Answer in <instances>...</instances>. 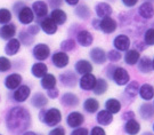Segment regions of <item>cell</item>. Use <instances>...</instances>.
Instances as JSON below:
<instances>
[{
	"label": "cell",
	"mask_w": 154,
	"mask_h": 135,
	"mask_svg": "<svg viewBox=\"0 0 154 135\" xmlns=\"http://www.w3.org/2000/svg\"><path fill=\"white\" fill-rule=\"evenodd\" d=\"M6 126L11 135H21L31 126V115L26 108L14 107L7 113Z\"/></svg>",
	"instance_id": "1"
},
{
	"label": "cell",
	"mask_w": 154,
	"mask_h": 135,
	"mask_svg": "<svg viewBox=\"0 0 154 135\" xmlns=\"http://www.w3.org/2000/svg\"><path fill=\"white\" fill-rule=\"evenodd\" d=\"M39 119L48 127H55L62 121V112L57 108H50L48 110H41L39 112Z\"/></svg>",
	"instance_id": "2"
},
{
	"label": "cell",
	"mask_w": 154,
	"mask_h": 135,
	"mask_svg": "<svg viewBox=\"0 0 154 135\" xmlns=\"http://www.w3.org/2000/svg\"><path fill=\"white\" fill-rule=\"evenodd\" d=\"M112 80L118 86H125V85L129 83L130 76H129V72L127 71L126 69H123L121 67H116L114 71L112 73Z\"/></svg>",
	"instance_id": "3"
},
{
	"label": "cell",
	"mask_w": 154,
	"mask_h": 135,
	"mask_svg": "<svg viewBox=\"0 0 154 135\" xmlns=\"http://www.w3.org/2000/svg\"><path fill=\"white\" fill-rule=\"evenodd\" d=\"M85 116L79 111H72L67 115L66 117V124L71 128H77L80 127L85 123Z\"/></svg>",
	"instance_id": "4"
},
{
	"label": "cell",
	"mask_w": 154,
	"mask_h": 135,
	"mask_svg": "<svg viewBox=\"0 0 154 135\" xmlns=\"http://www.w3.org/2000/svg\"><path fill=\"white\" fill-rule=\"evenodd\" d=\"M116 28H118L116 21L113 20L111 16L104 17V18H102V21H99V31L106 34L113 33L116 30Z\"/></svg>",
	"instance_id": "5"
},
{
	"label": "cell",
	"mask_w": 154,
	"mask_h": 135,
	"mask_svg": "<svg viewBox=\"0 0 154 135\" xmlns=\"http://www.w3.org/2000/svg\"><path fill=\"white\" fill-rule=\"evenodd\" d=\"M60 81H61L64 87L73 88V87H75L78 81L77 74L73 71H71V70H67V71L60 74Z\"/></svg>",
	"instance_id": "6"
},
{
	"label": "cell",
	"mask_w": 154,
	"mask_h": 135,
	"mask_svg": "<svg viewBox=\"0 0 154 135\" xmlns=\"http://www.w3.org/2000/svg\"><path fill=\"white\" fill-rule=\"evenodd\" d=\"M32 54L34 58H37L38 61H45L47 60L50 55V48L46 44H38L34 46L32 51Z\"/></svg>",
	"instance_id": "7"
},
{
	"label": "cell",
	"mask_w": 154,
	"mask_h": 135,
	"mask_svg": "<svg viewBox=\"0 0 154 135\" xmlns=\"http://www.w3.org/2000/svg\"><path fill=\"white\" fill-rule=\"evenodd\" d=\"M51 62L57 69H63L67 67V64L70 62V57L66 54V52H56L51 57Z\"/></svg>",
	"instance_id": "8"
},
{
	"label": "cell",
	"mask_w": 154,
	"mask_h": 135,
	"mask_svg": "<svg viewBox=\"0 0 154 135\" xmlns=\"http://www.w3.org/2000/svg\"><path fill=\"white\" fill-rule=\"evenodd\" d=\"M30 94H31V89H30L29 86H26V85H20L15 89V92H14L13 99L16 102H18V103H22V102H25L28 100Z\"/></svg>",
	"instance_id": "9"
},
{
	"label": "cell",
	"mask_w": 154,
	"mask_h": 135,
	"mask_svg": "<svg viewBox=\"0 0 154 135\" xmlns=\"http://www.w3.org/2000/svg\"><path fill=\"white\" fill-rule=\"evenodd\" d=\"M89 56H90V60L93 61L95 64H104L107 60V56H106V53L103 48L100 47H95V48H91L90 52H89Z\"/></svg>",
	"instance_id": "10"
},
{
	"label": "cell",
	"mask_w": 154,
	"mask_h": 135,
	"mask_svg": "<svg viewBox=\"0 0 154 135\" xmlns=\"http://www.w3.org/2000/svg\"><path fill=\"white\" fill-rule=\"evenodd\" d=\"M96 80L97 78L91 72L82 74V77L79 80V86L82 90H93V88L96 85Z\"/></svg>",
	"instance_id": "11"
},
{
	"label": "cell",
	"mask_w": 154,
	"mask_h": 135,
	"mask_svg": "<svg viewBox=\"0 0 154 135\" xmlns=\"http://www.w3.org/2000/svg\"><path fill=\"white\" fill-rule=\"evenodd\" d=\"M113 46L118 51L126 52L130 47V39H129V37L127 34H119L113 40Z\"/></svg>",
	"instance_id": "12"
},
{
	"label": "cell",
	"mask_w": 154,
	"mask_h": 135,
	"mask_svg": "<svg viewBox=\"0 0 154 135\" xmlns=\"http://www.w3.org/2000/svg\"><path fill=\"white\" fill-rule=\"evenodd\" d=\"M138 115L144 120H151L152 118H154V104L142 103L138 107Z\"/></svg>",
	"instance_id": "13"
},
{
	"label": "cell",
	"mask_w": 154,
	"mask_h": 135,
	"mask_svg": "<svg viewBox=\"0 0 154 135\" xmlns=\"http://www.w3.org/2000/svg\"><path fill=\"white\" fill-rule=\"evenodd\" d=\"M61 103L62 105H64L66 108H73V107H78L79 103H80V100L74 93H71V92H67V93H64L63 95L61 96Z\"/></svg>",
	"instance_id": "14"
},
{
	"label": "cell",
	"mask_w": 154,
	"mask_h": 135,
	"mask_svg": "<svg viewBox=\"0 0 154 135\" xmlns=\"http://www.w3.org/2000/svg\"><path fill=\"white\" fill-rule=\"evenodd\" d=\"M21 84H22V76L18 73H11L5 79V87L9 90L16 89Z\"/></svg>",
	"instance_id": "15"
},
{
	"label": "cell",
	"mask_w": 154,
	"mask_h": 135,
	"mask_svg": "<svg viewBox=\"0 0 154 135\" xmlns=\"http://www.w3.org/2000/svg\"><path fill=\"white\" fill-rule=\"evenodd\" d=\"M34 20V13L30 7L24 6L18 11V21L22 24H30Z\"/></svg>",
	"instance_id": "16"
},
{
	"label": "cell",
	"mask_w": 154,
	"mask_h": 135,
	"mask_svg": "<svg viewBox=\"0 0 154 135\" xmlns=\"http://www.w3.org/2000/svg\"><path fill=\"white\" fill-rule=\"evenodd\" d=\"M77 41L78 44L82 47H89L91 46L94 41V36L87 30H81L77 34Z\"/></svg>",
	"instance_id": "17"
},
{
	"label": "cell",
	"mask_w": 154,
	"mask_h": 135,
	"mask_svg": "<svg viewBox=\"0 0 154 135\" xmlns=\"http://www.w3.org/2000/svg\"><path fill=\"white\" fill-rule=\"evenodd\" d=\"M138 94H139V97L144 101H151L154 99V87L149 84H143L142 86H139Z\"/></svg>",
	"instance_id": "18"
},
{
	"label": "cell",
	"mask_w": 154,
	"mask_h": 135,
	"mask_svg": "<svg viewBox=\"0 0 154 135\" xmlns=\"http://www.w3.org/2000/svg\"><path fill=\"white\" fill-rule=\"evenodd\" d=\"M31 105L33 108H37V109H42L44 107H46L48 104V97L40 93V92H37L35 94H33V96L31 97Z\"/></svg>",
	"instance_id": "19"
},
{
	"label": "cell",
	"mask_w": 154,
	"mask_h": 135,
	"mask_svg": "<svg viewBox=\"0 0 154 135\" xmlns=\"http://www.w3.org/2000/svg\"><path fill=\"white\" fill-rule=\"evenodd\" d=\"M96 120L102 126H109V125H111L113 123V115L111 112H109L106 109H104V110L97 111Z\"/></svg>",
	"instance_id": "20"
},
{
	"label": "cell",
	"mask_w": 154,
	"mask_h": 135,
	"mask_svg": "<svg viewBox=\"0 0 154 135\" xmlns=\"http://www.w3.org/2000/svg\"><path fill=\"white\" fill-rule=\"evenodd\" d=\"M41 30L46 34H55L57 32V24H56L51 17H45L41 21Z\"/></svg>",
	"instance_id": "21"
},
{
	"label": "cell",
	"mask_w": 154,
	"mask_h": 135,
	"mask_svg": "<svg viewBox=\"0 0 154 135\" xmlns=\"http://www.w3.org/2000/svg\"><path fill=\"white\" fill-rule=\"evenodd\" d=\"M21 48V41L15 38H11L8 40V42L5 46V53L8 56H13V55H16L18 51Z\"/></svg>",
	"instance_id": "22"
},
{
	"label": "cell",
	"mask_w": 154,
	"mask_h": 135,
	"mask_svg": "<svg viewBox=\"0 0 154 135\" xmlns=\"http://www.w3.org/2000/svg\"><path fill=\"white\" fill-rule=\"evenodd\" d=\"M82 108L86 112L91 115V113H95L98 111L99 102H98V100H96L95 97H88V99H86L85 102H83Z\"/></svg>",
	"instance_id": "23"
},
{
	"label": "cell",
	"mask_w": 154,
	"mask_h": 135,
	"mask_svg": "<svg viewBox=\"0 0 154 135\" xmlns=\"http://www.w3.org/2000/svg\"><path fill=\"white\" fill-rule=\"evenodd\" d=\"M138 14L145 20H149L154 16V6L151 2H144L138 8Z\"/></svg>",
	"instance_id": "24"
},
{
	"label": "cell",
	"mask_w": 154,
	"mask_h": 135,
	"mask_svg": "<svg viewBox=\"0 0 154 135\" xmlns=\"http://www.w3.org/2000/svg\"><path fill=\"white\" fill-rule=\"evenodd\" d=\"M32 11L37 16L41 18V17L47 16V14H48V6H47V4H46L45 1L39 0V1L33 2Z\"/></svg>",
	"instance_id": "25"
},
{
	"label": "cell",
	"mask_w": 154,
	"mask_h": 135,
	"mask_svg": "<svg viewBox=\"0 0 154 135\" xmlns=\"http://www.w3.org/2000/svg\"><path fill=\"white\" fill-rule=\"evenodd\" d=\"M121 102L119 101L118 99H114V97H111V99H107L106 102H105V109L111 112L112 115H116V113L120 112L121 110Z\"/></svg>",
	"instance_id": "26"
},
{
	"label": "cell",
	"mask_w": 154,
	"mask_h": 135,
	"mask_svg": "<svg viewBox=\"0 0 154 135\" xmlns=\"http://www.w3.org/2000/svg\"><path fill=\"white\" fill-rule=\"evenodd\" d=\"M125 132L128 135H137L140 132V124L135 118L129 119L125 124Z\"/></svg>",
	"instance_id": "27"
},
{
	"label": "cell",
	"mask_w": 154,
	"mask_h": 135,
	"mask_svg": "<svg viewBox=\"0 0 154 135\" xmlns=\"http://www.w3.org/2000/svg\"><path fill=\"white\" fill-rule=\"evenodd\" d=\"M75 71H77L79 74H87V73H90L93 71V64L87 61V60H79L77 63H75Z\"/></svg>",
	"instance_id": "28"
},
{
	"label": "cell",
	"mask_w": 154,
	"mask_h": 135,
	"mask_svg": "<svg viewBox=\"0 0 154 135\" xmlns=\"http://www.w3.org/2000/svg\"><path fill=\"white\" fill-rule=\"evenodd\" d=\"M95 11L99 18H104L112 14V7L107 2H99L95 7Z\"/></svg>",
	"instance_id": "29"
},
{
	"label": "cell",
	"mask_w": 154,
	"mask_h": 135,
	"mask_svg": "<svg viewBox=\"0 0 154 135\" xmlns=\"http://www.w3.org/2000/svg\"><path fill=\"white\" fill-rule=\"evenodd\" d=\"M16 33V27L15 24H5L2 28L0 29V37L5 40H9L14 38V36Z\"/></svg>",
	"instance_id": "30"
},
{
	"label": "cell",
	"mask_w": 154,
	"mask_h": 135,
	"mask_svg": "<svg viewBox=\"0 0 154 135\" xmlns=\"http://www.w3.org/2000/svg\"><path fill=\"white\" fill-rule=\"evenodd\" d=\"M125 62L128 65H135L137 64V62L140 58V53L137 51V49H128L126 51V54H125Z\"/></svg>",
	"instance_id": "31"
},
{
	"label": "cell",
	"mask_w": 154,
	"mask_h": 135,
	"mask_svg": "<svg viewBox=\"0 0 154 135\" xmlns=\"http://www.w3.org/2000/svg\"><path fill=\"white\" fill-rule=\"evenodd\" d=\"M138 70L140 71L142 73H145V74H147L149 73L152 70H153V67H152V60L147 56H143L139 58V61H138Z\"/></svg>",
	"instance_id": "32"
},
{
	"label": "cell",
	"mask_w": 154,
	"mask_h": 135,
	"mask_svg": "<svg viewBox=\"0 0 154 135\" xmlns=\"http://www.w3.org/2000/svg\"><path fill=\"white\" fill-rule=\"evenodd\" d=\"M47 71H48V68L42 62L34 63L32 68H31V73L35 78H42L45 74L47 73Z\"/></svg>",
	"instance_id": "33"
},
{
	"label": "cell",
	"mask_w": 154,
	"mask_h": 135,
	"mask_svg": "<svg viewBox=\"0 0 154 135\" xmlns=\"http://www.w3.org/2000/svg\"><path fill=\"white\" fill-rule=\"evenodd\" d=\"M41 87L44 88V89H50V88H54L56 87V78L54 74H51V73H46L44 77L41 78Z\"/></svg>",
	"instance_id": "34"
},
{
	"label": "cell",
	"mask_w": 154,
	"mask_h": 135,
	"mask_svg": "<svg viewBox=\"0 0 154 135\" xmlns=\"http://www.w3.org/2000/svg\"><path fill=\"white\" fill-rule=\"evenodd\" d=\"M50 17L53 18V21L57 25L64 24L66 22V20H67V15H66L65 11H62V9H58V8H54V11H51V16Z\"/></svg>",
	"instance_id": "35"
},
{
	"label": "cell",
	"mask_w": 154,
	"mask_h": 135,
	"mask_svg": "<svg viewBox=\"0 0 154 135\" xmlns=\"http://www.w3.org/2000/svg\"><path fill=\"white\" fill-rule=\"evenodd\" d=\"M109 88V84H107V81L105 80L104 78H99L96 80V85H95V87L93 88V92L95 95H103L106 93V90Z\"/></svg>",
	"instance_id": "36"
},
{
	"label": "cell",
	"mask_w": 154,
	"mask_h": 135,
	"mask_svg": "<svg viewBox=\"0 0 154 135\" xmlns=\"http://www.w3.org/2000/svg\"><path fill=\"white\" fill-rule=\"evenodd\" d=\"M138 90H139V84L137 81H131V83H128L126 85V88H125V94H126L129 99H135L138 95Z\"/></svg>",
	"instance_id": "37"
},
{
	"label": "cell",
	"mask_w": 154,
	"mask_h": 135,
	"mask_svg": "<svg viewBox=\"0 0 154 135\" xmlns=\"http://www.w3.org/2000/svg\"><path fill=\"white\" fill-rule=\"evenodd\" d=\"M74 11L75 15L81 20H88L90 17V8L87 5H79Z\"/></svg>",
	"instance_id": "38"
},
{
	"label": "cell",
	"mask_w": 154,
	"mask_h": 135,
	"mask_svg": "<svg viewBox=\"0 0 154 135\" xmlns=\"http://www.w3.org/2000/svg\"><path fill=\"white\" fill-rule=\"evenodd\" d=\"M75 40L74 39H66L61 42V48L63 52H71L75 49Z\"/></svg>",
	"instance_id": "39"
},
{
	"label": "cell",
	"mask_w": 154,
	"mask_h": 135,
	"mask_svg": "<svg viewBox=\"0 0 154 135\" xmlns=\"http://www.w3.org/2000/svg\"><path fill=\"white\" fill-rule=\"evenodd\" d=\"M11 20V13L6 8L0 9V24H7Z\"/></svg>",
	"instance_id": "40"
},
{
	"label": "cell",
	"mask_w": 154,
	"mask_h": 135,
	"mask_svg": "<svg viewBox=\"0 0 154 135\" xmlns=\"http://www.w3.org/2000/svg\"><path fill=\"white\" fill-rule=\"evenodd\" d=\"M18 39H20V41H22L25 46H30L33 42V40H34L33 39V36L29 33L28 31H26V32H25V31H22V32L20 33V38H18Z\"/></svg>",
	"instance_id": "41"
},
{
	"label": "cell",
	"mask_w": 154,
	"mask_h": 135,
	"mask_svg": "<svg viewBox=\"0 0 154 135\" xmlns=\"http://www.w3.org/2000/svg\"><path fill=\"white\" fill-rule=\"evenodd\" d=\"M144 41L147 46L154 45V28L146 30V32L144 34Z\"/></svg>",
	"instance_id": "42"
},
{
	"label": "cell",
	"mask_w": 154,
	"mask_h": 135,
	"mask_svg": "<svg viewBox=\"0 0 154 135\" xmlns=\"http://www.w3.org/2000/svg\"><path fill=\"white\" fill-rule=\"evenodd\" d=\"M106 56H107V60H110L111 62H118V61H120L121 60V52L118 51V49H112L107 54H106Z\"/></svg>",
	"instance_id": "43"
},
{
	"label": "cell",
	"mask_w": 154,
	"mask_h": 135,
	"mask_svg": "<svg viewBox=\"0 0 154 135\" xmlns=\"http://www.w3.org/2000/svg\"><path fill=\"white\" fill-rule=\"evenodd\" d=\"M11 61L5 56H0V72H6L11 70Z\"/></svg>",
	"instance_id": "44"
},
{
	"label": "cell",
	"mask_w": 154,
	"mask_h": 135,
	"mask_svg": "<svg viewBox=\"0 0 154 135\" xmlns=\"http://www.w3.org/2000/svg\"><path fill=\"white\" fill-rule=\"evenodd\" d=\"M89 134V130L88 128L86 127H77V128H73V130L71 132L70 135H88Z\"/></svg>",
	"instance_id": "45"
},
{
	"label": "cell",
	"mask_w": 154,
	"mask_h": 135,
	"mask_svg": "<svg viewBox=\"0 0 154 135\" xmlns=\"http://www.w3.org/2000/svg\"><path fill=\"white\" fill-rule=\"evenodd\" d=\"M58 95H60V90H58V88L54 87V88L47 89V97H48V99L55 100V99H57V97H58Z\"/></svg>",
	"instance_id": "46"
},
{
	"label": "cell",
	"mask_w": 154,
	"mask_h": 135,
	"mask_svg": "<svg viewBox=\"0 0 154 135\" xmlns=\"http://www.w3.org/2000/svg\"><path fill=\"white\" fill-rule=\"evenodd\" d=\"M48 135H66V133H65L64 127H62V126H55V127L48 133Z\"/></svg>",
	"instance_id": "47"
},
{
	"label": "cell",
	"mask_w": 154,
	"mask_h": 135,
	"mask_svg": "<svg viewBox=\"0 0 154 135\" xmlns=\"http://www.w3.org/2000/svg\"><path fill=\"white\" fill-rule=\"evenodd\" d=\"M90 135H106V132L102 126H94L90 130Z\"/></svg>",
	"instance_id": "48"
},
{
	"label": "cell",
	"mask_w": 154,
	"mask_h": 135,
	"mask_svg": "<svg viewBox=\"0 0 154 135\" xmlns=\"http://www.w3.org/2000/svg\"><path fill=\"white\" fill-rule=\"evenodd\" d=\"M135 118V112L134 111H126V112L122 113V119L125 120V121H127V120H129V119H132Z\"/></svg>",
	"instance_id": "49"
},
{
	"label": "cell",
	"mask_w": 154,
	"mask_h": 135,
	"mask_svg": "<svg viewBox=\"0 0 154 135\" xmlns=\"http://www.w3.org/2000/svg\"><path fill=\"white\" fill-rule=\"evenodd\" d=\"M39 27L38 25H30L28 29V32L30 34H32V36H35V34H38L39 33Z\"/></svg>",
	"instance_id": "50"
},
{
	"label": "cell",
	"mask_w": 154,
	"mask_h": 135,
	"mask_svg": "<svg viewBox=\"0 0 154 135\" xmlns=\"http://www.w3.org/2000/svg\"><path fill=\"white\" fill-rule=\"evenodd\" d=\"M122 4L126 6V7H134V6H136V4L138 2V0H121Z\"/></svg>",
	"instance_id": "51"
},
{
	"label": "cell",
	"mask_w": 154,
	"mask_h": 135,
	"mask_svg": "<svg viewBox=\"0 0 154 135\" xmlns=\"http://www.w3.org/2000/svg\"><path fill=\"white\" fill-rule=\"evenodd\" d=\"M48 1H49L50 6L54 8H57L58 6L62 5V0H48Z\"/></svg>",
	"instance_id": "52"
},
{
	"label": "cell",
	"mask_w": 154,
	"mask_h": 135,
	"mask_svg": "<svg viewBox=\"0 0 154 135\" xmlns=\"http://www.w3.org/2000/svg\"><path fill=\"white\" fill-rule=\"evenodd\" d=\"M91 25H93V27L96 29V30H99V21H98V20H93V22H91Z\"/></svg>",
	"instance_id": "53"
},
{
	"label": "cell",
	"mask_w": 154,
	"mask_h": 135,
	"mask_svg": "<svg viewBox=\"0 0 154 135\" xmlns=\"http://www.w3.org/2000/svg\"><path fill=\"white\" fill-rule=\"evenodd\" d=\"M66 4L70 6H75L78 5V2H79V0H65Z\"/></svg>",
	"instance_id": "54"
},
{
	"label": "cell",
	"mask_w": 154,
	"mask_h": 135,
	"mask_svg": "<svg viewBox=\"0 0 154 135\" xmlns=\"http://www.w3.org/2000/svg\"><path fill=\"white\" fill-rule=\"evenodd\" d=\"M21 135H42V134H37V133H34L32 130H25V132Z\"/></svg>",
	"instance_id": "55"
},
{
	"label": "cell",
	"mask_w": 154,
	"mask_h": 135,
	"mask_svg": "<svg viewBox=\"0 0 154 135\" xmlns=\"http://www.w3.org/2000/svg\"><path fill=\"white\" fill-rule=\"evenodd\" d=\"M142 135H154V134L152 133V132H144Z\"/></svg>",
	"instance_id": "56"
},
{
	"label": "cell",
	"mask_w": 154,
	"mask_h": 135,
	"mask_svg": "<svg viewBox=\"0 0 154 135\" xmlns=\"http://www.w3.org/2000/svg\"><path fill=\"white\" fill-rule=\"evenodd\" d=\"M152 67H153V70H154V58H153V61H152Z\"/></svg>",
	"instance_id": "57"
},
{
	"label": "cell",
	"mask_w": 154,
	"mask_h": 135,
	"mask_svg": "<svg viewBox=\"0 0 154 135\" xmlns=\"http://www.w3.org/2000/svg\"><path fill=\"white\" fill-rule=\"evenodd\" d=\"M153 132H154V123H153Z\"/></svg>",
	"instance_id": "58"
},
{
	"label": "cell",
	"mask_w": 154,
	"mask_h": 135,
	"mask_svg": "<svg viewBox=\"0 0 154 135\" xmlns=\"http://www.w3.org/2000/svg\"><path fill=\"white\" fill-rule=\"evenodd\" d=\"M0 135H1V134H0Z\"/></svg>",
	"instance_id": "59"
}]
</instances>
